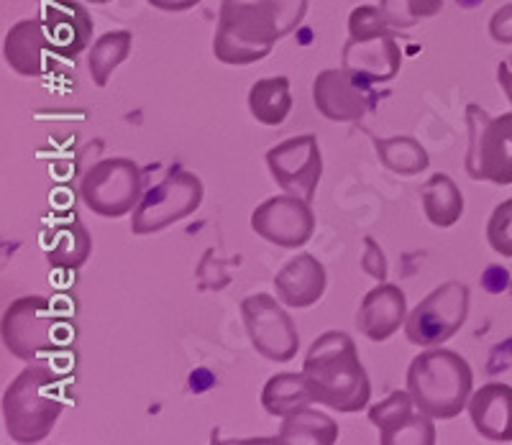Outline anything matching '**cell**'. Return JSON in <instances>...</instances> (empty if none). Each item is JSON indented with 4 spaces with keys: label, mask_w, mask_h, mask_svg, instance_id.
Wrapping results in <instances>:
<instances>
[{
    "label": "cell",
    "mask_w": 512,
    "mask_h": 445,
    "mask_svg": "<svg viewBox=\"0 0 512 445\" xmlns=\"http://www.w3.org/2000/svg\"><path fill=\"white\" fill-rule=\"evenodd\" d=\"M149 6L159 8V11H167V13H182V11H190L200 3V0H146Z\"/></svg>",
    "instance_id": "cell-32"
},
{
    "label": "cell",
    "mask_w": 512,
    "mask_h": 445,
    "mask_svg": "<svg viewBox=\"0 0 512 445\" xmlns=\"http://www.w3.org/2000/svg\"><path fill=\"white\" fill-rule=\"evenodd\" d=\"M90 3H108V0H90Z\"/></svg>",
    "instance_id": "cell-34"
},
{
    "label": "cell",
    "mask_w": 512,
    "mask_h": 445,
    "mask_svg": "<svg viewBox=\"0 0 512 445\" xmlns=\"http://www.w3.org/2000/svg\"><path fill=\"white\" fill-rule=\"evenodd\" d=\"M131 47H134V34L131 31H108V34H103L95 41L88 59L90 77H93L95 85H108L118 64L126 62Z\"/></svg>",
    "instance_id": "cell-26"
},
{
    "label": "cell",
    "mask_w": 512,
    "mask_h": 445,
    "mask_svg": "<svg viewBox=\"0 0 512 445\" xmlns=\"http://www.w3.org/2000/svg\"><path fill=\"white\" fill-rule=\"evenodd\" d=\"M408 320V297L397 284H377L361 300L356 328L369 341L382 343L392 338Z\"/></svg>",
    "instance_id": "cell-17"
},
{
    "label": "cell",
    "mask_w": 512,
    "mask_h": 445,
    "mask_svg": "<svg viewBox=\"0 0 512 445\" xmlns=\"http://www.w3.org/2000/svg\"><path fill=\"white\" fill-rule=\"evenodd\" d=\"M267 164L274 182L287 192L313 203L323 174V157H320L318 139L313 133L295 136L267 151Z\"/></svg>",
    "instance_id": "cell-12"
},
{
    "label": "cell",
    "mask_w": 512,
    "mask_h": 445,
    "mask_svg": "<svg viewBox=\"0 0 512 445\" xmlns=\"http://www.w3.org/2000/svg\"><path fill=\"white\" fill-rule=\"evenodd\" d=\"M377 100L374 85L346 67L318 72L313 82V103L320 116L336 123H354L369 113Z\"/></svg>",
    "instance_id": "cell-14"
},
{
    "label": "cell",
    "mask_w": 512,
    "mask_h": 445,
    "mask_svg": "<svg viewBox=\"0 0 512 445\" xmlns=\"http://www.w3.org/2000/svg\"><path fill=\"white\" fill-rule=\"evenodd\" d=\"M497 80H500V85H502V90H505L507 100L512 103V70L507 67V64H500V67H497Z\"/></svg>",
    "instance_id": "cell-33"
},
{
    "label": "cell",
    "mask_w": 512,
    "mask_h": 445,
    "mask_svg": "<svg viewBox=\"0 0 512 445\" xmlns=\"http://www.w3.org/2000/svg\"><path fill=\"white\" fill-rule=\"evenodd\" d=\"M203 195V182L195 174L175 169L141 197L131 215V231L136 236H149L175 226L203 205Z\"/></svg>",
    "instance_id": "cell-8"
},
{
    "label": "cell",
    "mask_w": 512,
    "mask_h": 445,
    "mask_svg": "<svg viewBox=\"0 0 512 445\" xmlns=\"http://www.w3.org/2000/svg\"><path fill=\"white\" fill-rule=\"evenodd\" d=\"M469 315V287L446 282L418 302L405 320V338L415 346L433 348L454 338Z\"/></svg>",
    "instance_id": "cell-9"
},
{
    "label": "cell",
    "mask_w": 512,
    "mask_h": 445,
    "mask_svg": "<svg viewBox=\"0 0 512 445\" xmlns=\"http://www.w3.org/2000/svg\"><path fill=\"white\" fill-rule=\"evenodd\" d=\"M251 346L267 361H292L300 348V336L290 315L280 307V300L264 295H249L241 302Z\"/></svg>",
    "instance_id": "cell-11"
},
{
    "label": "cell",
    "mask_w": 512,
    "mask_h": 445,
    "mask_svg": "<svg viewBox=\"0 0 512 445\" xmlns=\"http://www.w3.org/2000/svg\"><path fill=\"white\" fill-rule=\"evenodd\" d=\"M308 0H223L213 54L223 64H254L300 29Z\"/></svg>",
    "instance_id": "cell-1"
},
{
    "label": "cell",
    "mask_w": 512,
    "mask_h": 445,
    "mask_svg": "<svg viewBox=\"0 0 512 445\" xmlns=\"http://www.w3.org/2000/svg\"><path fill=\"white\" fill-rule=\"evenodd\" d=\"M374 149H377V157L384 167L390 172L402 174V177H413L428 169L431 159H428V151L420 146V141H415L413 136H392V139H379L374 133H369Z\"/></svg>",
    "instance_id": "cell-25"
},
{
    "label": "cell",
    "mask_w": 512,
    "mask_h": 445,
    "mask_svg": "<svg viewBox=\"0 0 512 445\" xmlns=\"http://www.w3.org/2000/svg\"><path fill=\"white\" fill-rule=\"evenodd\" d=\"M489 34L497 44H512V3L497 8L495 16L489 18Z\"/></svg>",
    "instance_id": "cell-31"
},
{
    "label": "cell",
    "mask_w": 512,
    "mask_h": 445,
    "mask_svg": "<svg viewBox=\"0 0 512 445\" xmlns=\"http://www.w3.org/2000/svg\"><path fill=\"white\" fill-rule=\"evenodd\" d=\"M251 116L264 126H280L292 110V93L287 77H269L251 85L249 90Z\"/></svg>",
    "instance_id": "cell-24"
},
{
    "label": "cell",
    "mask_w": 512,
    "mask_h": 445,
    "mask_svg": "<svg viewBox=\"0 0 512 445\" xmlns=\"http://www.w3.org/2000/svg\"><path fill=\"white\" fill-rule=\"evenodd\" d=\"M420 200L423 213L438 228H451L464 215V195L448 174H433L420 190Z\"/></svg>",
    "instance_id": "cell-22"
},
{
    "label": "cell",
    "mask_w": 512,
    "mask_h": 445,
    "mask_svg": "<svg viewBox=\"0 0 512 445\" xmlns=\"http://www.w3.org/2000/svg\"><path fill=\"white\" fill-rule=\"evenodd\" d=\"M41 21L57 57L75 59L93 39V18L77 0H49Z\"/></svg>",
    "instance_id": "cell-16"
},
{
    "label": "cell",
    "mask_w": 512,
    "mask_h": 445,
    "mask_svg": "<svg viewBox=\"0 0 512 445\" xmlns=\"http://www.w3.org/2000/svg\"><path fill=\"white\" fill-rule=\"evenodd\" d=\"M472 366L459 353L433 346L410 364L408 392L433 420H454L472 399Z\"/></svg>",
    "instance_id": "cell-4"
},
{
    "label": "cell",
    "mask_w": 512,
    "mask_h": 445,
    "mask_svg": "<svg viewBox=\"0 0 512 445\" xmlns=\"http://www.w3.org/2000/svg\"><path fill=\"white\" fill-rule=\"evenodd\" d=\"M75 336V323L64 320L49 297H18L3 315V343L21 361H47L70 346Z\"/></svg>",
    "instance_id": "cell-5"
},
{
    "label": "cell",
    "mask_w": 512,
    "mask_h": 445,
    "mask_svg": "<svg viewBox=\"0 0 512 445\" xmlns=\"http://www.w3.org/2000/svg\"><path fill=\"white\" fill-rule=\"evenodd\" d=\"M487 241L500 256L512 259V197L492 210L487 223Z\"/></svg>",
    "instance_id": "cell-29"
},
{
    "label": "cell",
    "mask_w": 512,
    "mask_h": 445,
    "mask_svg": "<svg viewBox=\"0 0 512 445\" xmlns=\"http://www.w3.org/2000/svg\"><path fill=\"white\" fill-rule=\"evenodd\" d=\"M364 246H367V256L361 259V269H364L369 277L377 279V282H382V279L387 277V261H384L382 249H379V243L369 236L364 238Z\"/></svg>",
    "instance_id": "cell-30"
},
{
    "label": "cell",
    "mask_w": 512,
    "mask_h": 445,
    "mask_svg": "<svg viewBox=\"0 0 512 445\" xmlns=\"http://www.w3.org/2000/svg\"><path fill=\"white\" fill-rule=\"evenodd\" d=\"M338 440V422L333 417L315 412L310 407L282 417V428L277 443H310V445H333Z\"/></svg>",
    "instance_id": "cell-23"
},
{
    "label": "cell",
    "mask_w": 512,
    "mask_h": 445,
    "mask_svg": "<svg viewBox=\"0 0 512 445\" xmlns=\"http://www.w3.org/2000/svg\"><path fill=\"white\" fill-rule=\"evenodd\" d=\"M313 387L305 379V374H292V371H285V374L272 376L267 384H264L262 392V405L269 415L274 417H287L292 412L303 410V407L315 405Z\"/></svg>",
    "instance_id": "cell-21"
},
{
    "label": "cell",
    "mask_w": 512,
    "mask_h": 445,
    "mask_svg": "<svg viewBox=\"0 0 512 445\" xmlns=\"http://www.w3.org/2000/svg\"><path fill=\"white\" fill-rule=\"evenodd\" d=\"M303 374L313 387L318 405L336 412H359L372 399L367 369L359 361L354 338L344 330H328L310 346Z\"/></svg>",
    "instance_id": "cell-2"
},
{
    "label": "cell",
    "mask_w": 512,
    "mask_h": 445,
    "mask_svg": "<svg viewBox=\"0 0 512 445\" xmlns=\"http://www.w3.org/2000/svg\"><path fill=\"white\" fill-rule=\"evenodd\" d=\"M54 47L41 18H24L11 26L3 44V57L11 70L24 77H41L47 72Z\"/></svg>",
    "instance_id": "cell-18"
},
{
    "label": "cell",
    "mask_w": 512,
    "mask_h": 445,
    "mask_svg": "<svg viewBox=\"0 0 512 445\" xmlns=\"http://www.w3.org/2000/svg\"><path fill=\"white\" fill-rule=\"evenodd\" d=\"M369 420L379 430V443H413V445H433L436 443V428L433 417L425 415L410 392H392L390 397L382 399L379 405L369 410Z\"/></svg>",
    "instance_id": "cell-15"
},
{
    "label": "cell",
    "mask_w": 512,
    "mask_h": 445,
    "mask_svg": "<svg viewBox=\"0 0 512 445\" xmlns=\"http://www.w3.org/2000/svg\"><path fill=\"white\" fill-rule=\"evenodd\" d=\"M93 241H90L88 231L82 223H70L52 233V249L47 251L49 264L57 269H77L88 261Z\"/></svg>",
    "instance_id": "cell-27"
},
{
    "label": "cell",
    "mask_w": 512,
    "mask_h": 445,
    "mask_svg": "<svg viewBox=\"0 0 512 445\" xmlns=\"http://www.w3.org/2000/svg\"><path fill=\"white\" fill-rule=\"evenodd\" d=\"M367 82H390L402 67L397 29H392L379 8L359 6L349 16V41L344 44V64Z\"/></svg>",
    "instance_id": "cell-6"
},
{
    "label": "cell",
    "mask_w": 512,
    "mask_h": 445,
    "mask_svg": "<svg viewBox=\"0 0 512 445\" xmlns=\"http://www.w3.org/2000/svg\"><path fill=\"white\" fill-rule=\"evenodd\" d=\"M466 128V174L477 182L512 185V113L492 118L472 103L466 105Z\"/></svg>",
    "instance_id": "cell-7"
},
{
    "label": "cell",
    "mask_w": 512,
    "mask_h": 445,
    "mask_svg": "<svg viewBox=\"0 0 512 445\" xmlns=\"http://www.w3.org/2000/svg\"><path fill=\"white\" fill-rule=\"evenodd\" d=\"M469 417L484 440L512 443V387L484 384L469 399Z\"/></svg>",
    "instance_id": "cell-20"
},
{
    "label": "cell",
    "mask_w": 512,
    "mask_h": 445,
    "mask_svg": "<svg viewBox=\"0 0 512 445\" xmlns=\"http://www.w3.org/2000/svg\"><path fill=\"white\" fill-rule=\"evenodd\" d=\"M62 410V379L47 366L24 369L3 394V420L16 443H41L54 430Z\"/></svg>",
    "instance_id": "cell-3"
},
{
    "label": "cell",
    "mask_w": 512,
    "mask_h": 445,
    "mask_svg": "<svg viewBox=\"0 0 512 445\" xmlns=\"http://www.w3.org/2000/svg\"><path fill=\"white\" fill-rule=\"evenodd\" d=\"M251 228L264 241L282 249H300L313 238L315 215L308 200L297 195H277L264 200L251 213Z\"/></svg>",
    "instance_id": "cell-13"
},
{
    "label": "cell",
    "mask_w": 512,
    "mask_h": 445,
    "mask_svg": "<svg viewBox=\"0 0 512 445\" xmlns=\"http://www.w3.org/2000/svg\"><path fill=\"white\" fill-rule=\"evenodd\" d=\"M277 300L287 307H310L326 292V266L313 254H300L274 277Z\"/></svg>",
    "instance_id": "cell-19"
},
{
    "label": "cell",
    "mask_w": 512,
    "mask_h": 445,
    "mask_svg": "<svg viewBox=\"0 0 512 445\" xmlns=\"http://www.w3.org/2000/svg\"><path fill=\"white\" fill-rule=\"evenodd\" d=\"M443 11V0H379V13L397 31L413 29L415 24Z\"/></svg>",
    "instance_id": "cell-28"
},
{
    "label": "cell",
    "mask_w": 512,
    "mask_h": 445,
    "mask_svg": "<svg viewBox=\"0 0 512 445\" xmlns=\"http://www.w3.org/2000/svg\"><path fill=\"white\" fill-rule=\"evenodd\" d=\"M82 200L103 218H121L134 213L141 195V169L131 159H103L82 177Z\"/></svg>",
    "instance_id": "cell-10"
}]
</instances>
